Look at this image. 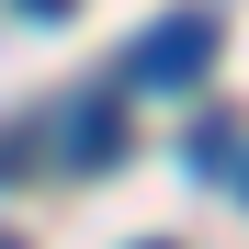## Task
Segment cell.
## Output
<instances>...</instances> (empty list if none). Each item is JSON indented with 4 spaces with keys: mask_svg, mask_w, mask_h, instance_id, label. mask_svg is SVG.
I'll return each instance as SVG.
<instances>
[{
    "mask_svg": "<svg viewBox=\"0 0 249 249\" xmlns=\"http://www.w3.org/2000/svg\"><path fill=\"white\" fill-rule=\"evenodd\" d=\"M204 68H215V12H170V23H147L136 46H124L113 91H193Z\"/></svg>",
    "mask_w": 249,
    "mask_h": 249,
    "instance_id": "6da1fadb",
    "label": "cell"
},
{
    "mask_svg": "<svg viewBox=\"0 0 249 249\" xmlns=\"http://www.w3.org/2000/svg\"><path fill=\"white\" fill-rule=\"evenodd\" d=\"M238 159H249V136H238V124H193V170H215V181H227Z\"/></svg>",
    "mask_w": 249,
    "mask_h": 249,
    "instance_id": "7a4b0ae2",
    "label": "cell"
},
{
    "mask_svg": "<svg viewBox=\"0 0 249 249\" xmlns=\"http://www.w3.org/2000/svg\"><path fill=\"white\" fill-rule=\"evenodd\" d=\"M12 12H34V23H57V12H68V0H12Z\"/></svg>",
    "mask_w": 249,
    "mask_h": 249,
    "instance_id": "3957f363",
    "label": "cell"
}]
</instances>
